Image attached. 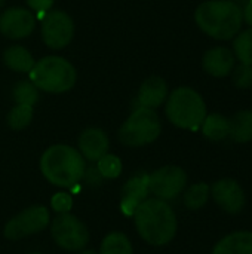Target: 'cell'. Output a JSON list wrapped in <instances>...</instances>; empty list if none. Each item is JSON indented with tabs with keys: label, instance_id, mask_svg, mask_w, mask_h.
Returning <instances> with one entry per match:
<instances>
[{
	"label": "cell",
	"instance_id": "cell-30",
	"mask_svg": "<svg viewBox=\"0 0 252 254\" xmlns=\"http://www.w3.org/2000/svg\"><path fill=\"white\" fill-rule=\"evenodd\" d=\"M242 18L245 24L252 28V0H250L244 7H242Z\"/></svg>",
	"mask_w": 252,
	"mask_h": 254
},
{
	"label": "cell",
	"instance_id": "cell-11",
	"mask_svg": "<svg viewBox=\"0 0 252 254\" xmlns=\"http://www.w3.org/2000/svg\"><path fill=\"white\" fill-rule=\"evenodd\" d=\"M36 15L27 7H9L0 13V33L10 40L30 37L36 28Z\"/></svg>",
	"mask_w": 252,
	"mask_h": 254
},
{
	"label": "cell",
	"instance_id": "cell-3",
	"mask_svg": "<svg viewBox=\"0 0 252 254\" xmlns=\"http://www.w3.org/2000/svg\"><path fill=\"white\" fill-rule=\"evenodd\" d=\"M198 27L217 40H230L242 28V7L232 0H206L195 10Z\"/></svg>",
	"mask_w": 252,
	"mask_h": 254
},
{
	"label": "cell",
	"instance_id": "cell-18",
	"mask_svg": "<svg viewBox=\"0 0 252 254\" xmlns=\"http://www.w3.org/2000/svg\"><path fill=\"white\" fill-rule=\"evenodd\" d=\"M3 63L4 65L15 71V73H21V74H28L31 71V68L36 64V60L33 57V54L22 45H12L9 48L4 49L3 52Z\"/></svg>",
	"mask_w": 252,
	"mask_h": 254
},
{
	"label": "cell",
	"instance_id": "cell-16",
	"mask_svg": "<svg viewBox=\"0 0 252 254\" xmlns=\"http://www.w3.org/2000/svg\"><path fill=\"white\" fill-rule=\"evenodd\" d=\"M168 95L169 89L166 80L160 76H150L138 88L137 106L156 110L157 107L165 104Z\"/></svg>",
	"mask_w": 252,
	"mask_h": 254
},
{
	"label": "cell",
	"instance_id": "cell-1",
	"mask_svg": "<svg viewBox=\"0 0 252 254\" xmlns=\"http://www.w3.org/2000/svg\"><path fill=\"white\" fill-rule=\"evenodd\" d=\"M135 228L140 237L150 246L169 244L177 234V216L166 201L147 198L134 213Z\"/></svg>",
	"mask_w": 252,
	"mask_h": 254
},
{
	"label": "cell",
	"instance_id": "cell-4",
	"mask_svg": "<svg viewBox=\"0 0 252 254\" xmlns=\"http://www.w3.org/2000/svg\"><path fill=\"white\" fill-rule=\"evenodd\" d=\"M28 76L39 91L49 94L68 92L74 88L77 80L74 65L59 55H46L37 60Z\"/></svg>",
	"mask_w": 252,
	"mask_h": 254
},
{
	"label": "cell",
	"instance_id": "cell-28",
	"mask_svg": "<svg viewBox=\"0 0 252 254\" xmlns=\"http://www.w3.org/2000/svg\"><path fill=\"white\" fill-rule=\"evenodd\" d=\"M50 205L58 214L70 213V210L73 207V198H71V195H68L65 192H58L52 196Z\"/></svg>",
	"mask_w": 252,
	"mask_h": 254
},
{
	"label": "cell",
	"instance_id": "cell-27",
	"mask_svg": "<svg viewBox=\"0 0 252 254\" xmlns=\"http://www.w3.org/2000/svg\"><path fill=\"white\" fill-rule=\"evenodd\" d=\"M230 74H232V82L235 83V86L241 89H248L252 86V65L241 63L239 65H235Z\"/></svg>",
	"mask_w": 252,
	"mask_h": 254
},
{
	"label": "cell",
	"instance_id": "cell-33",
	"mask_svg": "<svg viewBox=\"0 0 252 254\" xmlns=\"http://www.w3.org/2000/svg\"><path fill=\"white\" fill-rule=\"evenodd\" d=\"M4 3H6V0H0V9H1L3 6H4Z\"/></svg>",
	"mask_w": 252,
	"mask_h": 254
},
{
	"label": "cell",
	"instance_id": "cell-21",
	"mask_svg": "<svg viewBox=\"0 0 252 254\" xmlns=\"http://www.w3.org/2000/svg\"><path fill=\"white\" fill-rule=\"evenodd\" d=\"M132 244L129 238L122 232H111L108 234L101 246L98 254H132Z\"/></svg>",
	"mask_w": 252,
	"mask_h": 254
},
{
	"label": "cell",
	"instance_id": "cell-29",
	"mask_svg": "<svg viewBox=\"0 0 252 254\" xmlns=\"http://www.w3.org/2000/svg\"><path fill=\"white\" fill-rule=\"evenodd\" d=\"M27 3V9H30L34 15H37L36 18H42L46 12L52 10L55 0H25Z\"/></svg>",
	"mask_w": 252,
	"mask_h": 254
},
{
	"label": "cell",
	"instance_id": "cell-10",
	"mask_svg": "<svg viewBox=\"0 0 252 254\" xmlns=\"http://www.w3.org/2000/svg\"><path fill=\"white\" fill-rule=\"evenodd\" d=\"M49 220V210L45 205H33L6 223L4 237L7 240H21L24 237L39 234L48 228Z\"/></svg>",
	"mask_w": 252,
	"mask_h": 254
},
{
	"label": "cell",
	"instance_id": "cell-20",
	"mask_svg": "<svg viewBox=\"0 0 252 254\" xmlns=\"http://www.w3.org/2000/svg\"><path fill=\"white\" fill-rule=\"evenodd\" d=\"M201 129L206 138L212 141H221L227 138L230 134V119L221 113L206 115V118L201 125Z\"/></svg>",
	"mask_w": 252,
	"mask_h": 254
},
{
	"label": "cell",
	"instance_id": "cell-15",
	"mask_svg": "<svg viewBox=\"0 0 252 254\" xmlns=\"http://www.w3.org/2000/svg\"><path fill=\"white\" fill-rule=\"evenodd\" d=\"M236 65L235 54L230 48L214 46L203 54L202 67L212 77H226L229 76Z\"/></svg>",
	"mask_w": 252,
	"mask_h": 254
},
{
	"label": "cell",
	"instance_id": "cell-24",
	"mask_svg": "<svg viewBox=\"0 0 252 254\" xmlns=\"http://www.w3.org/2000/svg\"><path fill=\"white\" fill-rule=\"evenodd\" d=\"M209 186L206 183H195L190 188H187L184 193V205L189 210H201L206 205L209 199Z\"/></svg>",
	"mask_w": 252,
	"mask_h": 254
},
{
	"label": "cell",
	"instance_id": "cell-31",
	"mask_svg": "<svg viewBox=\"0 0 252 254\" xmlns=\"http://www.w3.org/2000/svg\"><path fill=\"white\" fill-rule=\"evenodd\" d=\"M232 1H233L235 4H238L239 7H244V6H245V4H247L250 0H232Z\"/></svg>",
	"mask_w": 252,
	"mask_h": 254
},
{
	"label": "cell",
	"instance_id": "cell-12",
	"mask_svg": "<svg viewBox=\"0 0 252 254\" xmlns=\"http://www.w3.org/2000/svg\"><path fill=\"white\" fill-rule=\"evenodd\" d=\"M211 195L217 205L229 214H238L244 210L247 198L241 185L233 179H221L211 188Z\"/></svg>",
	"mask_w": 252,
	"mask_h": 254
},
{
	"label": "cell",
	"instance_id": "cell-17",
	"mask_svg": "<svg viewBox=\"0 0 252 254\" xmlns=\"http://www.w3.org/2000/svg\"><path fill=\"white\" fill-rule=\"evenodd\" d=\"M212 254H252V232L238 231L220 240Z\"/></svg>",
	"mask_w": 252,
	"mask_h": 254
},
{
	"label": "cell",
	"instance_id": "cell-2",
	"mask_svg": "<svg viewBox=\"0 0 252 254\" xmlns=\"http://www.w3.org/2000/svg\"><path fill=\"white\" fill-rule=\"evenodd\" d=\"M86 165L80 152L68 144H53L40 158L43 177L56 188H73L85 174Z\"/></svg>",
	"mask_w": 252,
	"mask_h": 254
},
{
	"label": "cell",
	"instance_id": "cell-6",
	"mask_svg": "<svg viewBox=\"0 0 252 254\" xmlns=\"http://www.w3.org/2000/svg\"><path fill=\"white\" fill-rule=\"evenodd\" d=\"M162 132L156 110L137 106L119 128V140L128 147H144L154 143Z\"/></svg>",
	"mask_w": 252,
	"mask_h": 254
},
{
	"label": "cell",
	"instance_id": "cell-25",
	"mask_svg": "<svg viewBox=\"0 0 252 254\" xmlns=\"http://www.w3.org/2000/svg\"><path fill=\"white\" fill-rule=\"evenodd\" d=\"M12 98L15 104H24V106H31L39 101V89L31 83V80H19L15 83L12 89Z\"/></svg>",
	"mask_w": 252,
	"mask_h": 254
},
{
	"label": "cell",
	"instance_id": "cell-9",
	"mask_svg": "<svg viewBox=\"0 0 252 254\" xmlns=\"http://www.w3.org/2000/svg\"><path fill=\"white\" fill-rule=\"evenodd\" d=\"M187 185V174L177 165H166L149 176V189L157 199L171 201L180 196Z\"/></svg>",
	"mask_w": 252,
	"mask_h": 254
},
{
	"label": "cell",
	"instance_id": "cell-13",
	"mask_svg": "<svg viewBox=\"0 0 252 254\" xmlns=\"http://www.w3.org/2000/svg\"><path fill=\"white\" fill-rule=\"evenodd\" d=\"M79 152L83 159L89 162H98L105 153H108L110 141L105 131L97 127L86 128L79 135Z\"/></svg>",
	"mask_w": 252,
	"mask_h": 254
},
{
	"label": "cell",
	"instance_id": "cell-14",
	"mask_svg": "<svg viewBox=\"0 0 252 254\" xmlns=\"http://www.w3.org/2000/svg\"><path fill=\"white\" fill-rule=\"evenodd\" d=\"M150 193L149 189V176L140 173L129 179L122 188V198H120V208L125 216H134L137 207L147 199Z\"/></svg>",
	"mask_w": 252,
	"mask_h": 254
},
{
	"label": "cell",
	"instance_id": "cell-22",
	"mask_svg": "<svg viewBox=\"0 0 252 254\" xmlns=\"http://www.w3.org/2000/svg\"><path fill=\"white\" fill-rule=\"evenodd\" d=\"M233 54L235 58L242 64L252 65V28L241 30L233 37Z\"/></svg>",
	"mask_w": 252,
	"mask_h": 254
},
{
	"label": "cell",
	"instance_id": "cell-26",
	"mask_svg": "<svg viewBox=\"0 0 252 254\" xmlns=\"http://www.w3.org/2000/svg\"><path fill=\"white\" fill-rule=\"evenodd\" d=\"M122 161L119 156L111 155V153H105L98 162H97V170L101 174L102 179H117L122 173Z\"/></svg>",
	"mask_w": 252,
	"mask_h": 254
},
{
	"label": "cell",
	"instance_id": "cell-8",
	"mask_svg": "<svg viewBox=\"0 0 252 254\" xmlns=\"http://www.w3.org/2000/svg\"><path fill=\"white\" fill-rule=\"evenodd\" d=\"M50 234L55 243L68 252L83 250L89 241V232L85 223L70 213L58 214L52 220Z\"/></svg>",
	"mask_w": 252,
	"mask_h": 254
},
{
	"label": "cell",
	"instance_id": "cell-23",
	"mask_svg": "<svg viewBox=\"0 0 252 254\" xmlns=\"http://www.w3.org/2000/svg\"><path fill=\"white\" fill-rule=\"evenodd\" d=\"M33 116H34V109L31 106H24V104H15L7 116H6V122H7V127L13 131H22L25 129L31 121H33Z\"/></svg>",
	"mask_w": 252,
	"mask_h": 254
},
{
	"label": "cell",
	"instance_id": "cell-7",
	"mask_svg": "<svg viewBox=\"0 0 252 254\" xmlns=\"http://www.w3.org/2000/svg\"><path fill=\"white\" fill-rule=\"evenodd\" d=\"M40 36L48 48L64 49L74 37V21L67 12L52 9L40 18Z\"/></svg>",
	"mask_w": 252,
	"mask_h": 254
},
{
	"label": "cell",
	"instance_id": "cell-32",
	"mask_svg": "<svg viewBox=\"0 0 252 254\" xmlns=\"http://www.w3.org/2000/svg\"><path fill=\"white\" fill-rule=\"evenodd\" d=\"M79 254H97L94 250H82Z\"/></svg>",
	"mask_w": 252,
	"mask_h": 254
},
{
	"label": "cell",
	"instance_id": "cell-34",
	"mask_svg": "<svg viewBox=\"0 0 252 254\" xmlns=\"http://www.w3.org/2000/svg\"><path fill=\"white\" fill-rule=\"evenodd\" d=\"M31 254H40V253H31Z\"/></svg>",
	"mask_w": 252,
	"mask_h": 254
},
{
	"label": "cell",
	"instance_id": "cell-5",
	"mask_svg": "<svg viewBox=\"0 0 252 254\" xmlns=\"http://www.w3.org/2000/svg\"><path fill=\"white\" fill-rule=\"evenodd\" d=\"M165 113L172 125L187 131H198L208 115L205 100L190 86L175 88L168 95Z\"/></svg>",
	"mask_w": 252,
	"mask_h": 254
},
{
	"label": "cell",
	"instance_id": "cell-19",
	"mask_svg": "<svg viewBox=\"0 0 252 254\" xmlns=\"http://www.w3.org/2000/svg\"><path fill=\"white\" fill-rule=\"evenodd\" d=\"M230 119L229 137L236 143L252 141V110H239Z\"/></svg>",
	"mask_w": 252,
	"mask_h": 254
}]
</instances>
